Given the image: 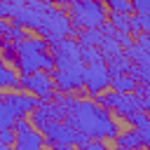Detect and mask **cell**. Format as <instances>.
<instances>
[{
    "mask_svg": "<svg viewBox=\"0 0 150 150\" xmlns=\"http://www.w3.org/2000/svg\"><path fill=\"white\" fill-rule=\"evenodd\" d=\"M49 47H52V56L56 66V70H52L54 87L61 94L82 89L84 87V61L80 59V45L75 40L59 38L49 42Z\"/></svg>",
    "mask_w": 150,
    "mask_h": 150,
    "instance_id": "1",
    "label": "cell"
},
{
    "mask_svg": "<svg viewBox=\"0 0 150 150\" xmlns=\"http://www.w3.org/2000/svg\"><path fill=\"white\" fill-rule=\"evenodd\" d=\"M63 122L73 124L77 131L87 134L89 138H115L120 134V124L110 117V110H105L96 101L75 98Z\"/></svg>",
    "mask_w": 150,
    "mask_h": 150,
    "instance_id": "2",
    "label": "cell"
},
{
    "mask_svg": "<svg viewBox=\"0 0 150 150\" xmlns=\"http://www.w3.org/2000/svg\"><path fill=\"white\" fill-rule=\"evenodd\" d=\"M73 33L77 28H101L108 21V9L103 0H73L68 7Z\"/></svg>",
    "mask_w": 150,
    "mask_h": 150,
    "instance_id": "3",
    "label": "cell"
},
{
    "mask_svg": "<svg viewBox=\"0 0 150 150\" xmlns=\"http://www.w3.org/2000/svg\"><path fill=\"white\" fill-rule=\"evenodd\" d=\"M40 131L45 136V145H49V148H66V145H80V148H84L87 141H89L87 134L77 131L73 124H68L63 120H49Z\"/></svg>",
    "mask_w": 150,
    "mask_h": 150,
    "instance_id": "4",
    "label": "cell"
},
{
    "mask_svg": "<svg viewBox=\"0 0 150 150\" xmlns=\"http://www.w3.org/2000/svg\"><path fill=\"white\" fill-rule=\"evenodd\" d=\"M110 87V70L103 59L84 63V89L89 96H96Z\"/></svg>",
    "mask_w": 150,
    "mask_h": 150,
    "instance_id": "5",
    "label": "cell"
},
{
    "mask_svg": "<svg viewBox=\"0 0 150 150\" xmlns=\"http://www.w3.org/2000/svg\"><path fill=\"white\" fill-rule=\"evenodd\" d=\"M96 98V103L98 105H103L105 110H112V112H117L120 117H127L129 112H134V110H138V105H136V96H131V91H108V94H96L94 96Z\"/></svg>",
    "mask_w": 150,
    "mask_h": 150,
    "instance_id": "6",
    "label": "cell"
},
{
    "mask_svg": "<svg viewBox=\"0 0 150 150\" xmlns=\"http://www.w3.org/2000/svg\"><path fill=\"white\" fill-rule=\"evenodd\" d=\"M19 89H26L28 94L38 96V98H52L54 96V80L52 73L47 70H35L28 75L19 77Z\"/></svg>",
    "mask_w": 150,
    "mask_h": 150,
    "instance_id": "7",
    "label": "cell"
},
{
    "mask_svg": "<svg viewBox=\"0 0 150 150\" xmlns=\"http://www.w3.org/2000/svg\"><path fill=\"white\" fill-rule=\"evenodd\" d=\"M12 129L16 131V141H14L16 150H38L45 145V136L40 134V129L35 131V127L26 117H14Z\"/></svg>",
    "mask_w": 150,
    "mask_h": 150,
    "instance_id": "8",
    "label": "cell"
},
{
    "mask_svg": "<svg viewBox=\"0 0 150 150\" xmlns=\"http://www.w3.org/2000/svg\"><path fill=\"white\" fill-rule=\"evenodd\" d=\"M14 70H19L21 75L35 73V70H54V56L52 52H21L19 59L14 61Z\"/></svg>",
    "mask_w": 150,
    "mask_h": 150,
    "instance_id": "9",
    "label": "cell"
},
{
    "mask_svg": "<svg viewBox=\"0 0 150 150\" xmlns=\"http://www.w3.org/2000/svg\"><path fill=\"white\" fill-rule=\"evenodd\" d=\"M2 101L7 103V108H9V112H12L14 117H26V115H30V112L38 108V103H40L38 96H33V94H21V91L7 94V96H2Z\"/></svg>",
    "mask_w": 150,
    "mask_h": 150,
    "instance_id": "10",
    "label": "cell"
},
{
    "mask_svg": "<svg viewBox=\"0 0 150 150\" xmlns=\"http://www.w3.org/2000/svg\"><path fill=\"white\" fill-rule=\"evenodd\" d=\"M108 63V70H110V75H117V73H129L131 70V61L122 54V52H117V54H110V56H103Z\"/></svg>",
    "mask_w": 150,
    "mask_h": 150,
    "instance_id": "11",
    "label": "cell"
},
{
    "mask_svg": "<svg viewBox=\"0 0 150 150\" xmlns=\"http://www.w3.org/2000/svg\"><path fill=\"white\" fill-rule=\"evenodd\" d=\"M115 145L117 148H141L143 143H141V134H138V129H129V131H120L117 136H115Z\"/></svg>",
    "mask_w": 150,
    "mask_h": 150,
    "instance_id": "12",
    "label": "cell"
},
{
    "mask_svg": "<svg viewBox=\"0 0 150 150\" xmlns=\"http://www.w3.org/2000/svg\"><path fill=\"white\" fill-rule=\"evenodd\" d=\"M0 89H19V75L0 59Z\"/></svg>",
    "mask_w": 150,
    "mask_h": 150,
    "instance_id": "13",
    "label": "cell"
},
{
    "mask_svg": "<svg viewBox=\"0 0 150 150\" xmlns=\"http://www.w3.org/2000/svg\"><path fill=\"white\" fill-rule=\"evenodd\" d=\"M110 87H112L115 91H134V89H136V77H134V73H131V75L117 73V75L110 77Z\"/></svg>",
    "mask_w": 150,
    "mask_h": 150,
    "instance_id": "14",
    "label": "cell"
},
{
    "mask_svg": "<svg viewBox=\"0 0 150 150\" xmlns=\"http://www.w3.org/2000/svg\"><path fill=\"white\" fill-rule=\"evenodd\" d=\"M75 35H80V45H91V47H98L103 40L101 28H77Z\"/></svg>",
    "mask_w": 150,
    "mask_h": 150,
    "instance_id": "15",
    "label": "cell"
},
{
    "mask_svg": "<svg viewBox=\"0 0 150 150\" xmlns=\"http://www.w3.org/2000/svg\"><path fill=\"white\" fill-rule=\"evenodd\" d=\"M112 28L117 33H131V14H122V12H110L108 14Z\"/></svg>",
    "mask_w": 150,
    "mask_h": 150,
    "instance_id": "16",
    "label": "cell"
},
{
    "mask_svg": "<svg viewBox=\"0 0 150 150\" xmlns=\"http://www.w3.org/2000/svg\"><path fill=\"white\" fill-rule=\"evenodd\" d=\"M80 59H82L84 63H91V61L103 59V54H101V49H98V47H91V45H80Z\"/></svg>",
    "mask_w": 150,
    "mask_h": 150,
    "instance_id": "17",
    "label": "cell"
},
{
    "mask_svg": "<svg viewBox=\"0 0 150 150\" xmlns=\"http://www.w3.org/2000/svg\"><path fill=\"white\" fill-rule=\"evenodd\" d=\"M105 9L110 12H122V14H131L134 7H131V0H103Z\"/></svg>",
    "mask_w": 150,
    "mask_h": 150,
    "instance_id": "18",
    "label": "cell"
},
{
    "mask_svg": "<svg viewBox=\"0 0 150 150\" xmlns=\"http://www.w3.org/2000/svg\"><path fill=\"white\" fill-rule=\"evenodd\" d=\"M136 87H138V84H136ZM136 105H138V110L150 112V87H138V94H136Z\"/></svg>",
    "mask_w": 150,
    "mask_h": 150,
    "instance_id": "19",
    "label": "cell"
},
{
    "mask_svg": "<svg viewBox=\"0 0 150 150\" xmlns=\"http://www.w3.org/2000/svg\"><path fill=\"white\" fill-rule=\"evenodd\" d=\"M16 59H19V52H16V42L7 40V42L2 45V61L14 66V61H16Z\"/></svg>",
    "mask_w": 150,
    "mask_h": 150,
    "instance_id": "20",
    "label": "cell"
},
{
    "mask_svg": "<svg viewBox=\"0 0 150 150\" xmlns=\"http://www.w3.org/2000/svg\"><path fill=\"white\" fill-rule=\"evenodd\" d=\"M12 122H14V115L9 112L7 103L0 98V129H7V127H12Z\"/></svg>",
    "mask_w": 150,
    "mask_h": 150,
    "instance_id": "21",
    "label": "cell"
},
{
    "mask_svg": "<svg viewBox=\"0 0 150 150\" xmlns=\"http://www.w3.org/2000/svg\"><path fill=\"white\" fill-rule=\"evenodd\" d=\"M14 141H16V131H14L12 127L0 129V143H5V145H14Z\"/></svg>",
    "mask_w": 150,
    "mask_h": 150,
    "instance_id": "22",
    "label": "cell"
},
{
    "mask_svg": "<svg viewBox=\"0 0 150 150\" xmlns=\"http://www.w3.org/2000/svg\"><path fill=\"white\" fill-rule=\"evenodd\" d=\"M12 30H14V23L7 21V19H0V38H2L5 42L12 40Z\"/></svg>",
    "mask_w": 150,
    "mask_h": 150,
    "instance_id": "23",
    "label": "cell"
},
{
    "mask_svg": "<svg viewBox=\"0 0 150 150\" xmlns=\"http://www.w3.org/2000/svg\"><path fill=\"white\" fill-rule=\"evenodd\" d=\"M136 47L143 52H150V35L148 33H136Z\"/></svg>",
    "mask_w": 150,
    "mask_h": 150,
    "instance_id": "24",
    "label": "cell"
},
{
    "mask_svg": "<svg viewBox=\"0 0 150 150\" xmlns=\"http://www.w3.org/2000/svg\"><path fill=\"white\" fill-rule=\"evenodd\" d=\"M14 14V2L9 0H0V19H7Z\"/></svg>",
    "mask_w": 150,
    "mask_h": 150,
    "instance_id": "25",
    "label": "cell"
},
{
    "mask_svg": "<svg viewBox=\"0 0 150 150\" xmlns=\"http://www.w3.org/2000/svg\"><path fill=\"white\" fill-rule=\"evenodd\" d=\"M136 21H138L141 33H148V35H150V16H145V14H136Z\"/></svg>",
    "mask_w": 150,
    "mask_h": 150,
    "instance_id": "26",
    "label": "cell"
},
{
    "mask_svg": "<svg viewBox=\"0 0 150 150\" xmlns=\"http://www.w3.org/2000/svg\"><path fill=\"white\" fill-rule=\"evenodd\" d=\"M138 134H141V143H143L145 148H150V131H141V129H138Z\"/></svg>",
    "mask_w": 150,
    "mask_h": 150,
    "instance_id": "27",
    "label": "cell"
},
{
    "mask_svg": "<svg viewBox=\"0 0 150 150\" xmlns=\"http://www.w3.org/2000/svg\"><path fill=\"white\" fill-rule=\"evenodd\" d=\"M131 33H141V28H138V21H136V14L131 16Z\"/></svg>",
    "mask_w": 150,
    "mask_h": 150,
    "instance_id": "28",
    "label": "cell"
},
{
    "mask_svg": "<svg viewBox=\"0 0 150 150\" xmlns=\"http://www.w3.org/2000/svg\"><path fill=\"white\" fill-rule=\"evenodd\" d=\"M2 45H5V40H2V38H0V52H2Z\"/></svg>",
    "mask_w": 150,
    "mask_h": 150,
    "instance_id": "29",
    "label": "cell"
},
{
    "mask_svg": "<svg viewBox=\"0 0 150 150\" xmlns=\"http://www.w3.org/2000/svg\"><path fill=\"white\" fill-rule=\"evenodd\" d=\"M40 2H56V0H40Z\"/></svg>",
    "mask_w": 150,
    "mask_h": 150,
    "instance_id": "30",
    "label": "cell"
},
{
    "mask_svg": "<svg viewBox=\"0 0 150 150\" xmlns=\"http://www.w3.org/2000/svg\"><path fill=\"white\" fill-rule=\"evenodd\" d=\"M2 148H5V143H0V150H2Z\"/></svg>",
    "mask_w": 150,
    "mask_h": 150,
    "instance_id": "31",
    "label": "cell"
}]
</instances>
